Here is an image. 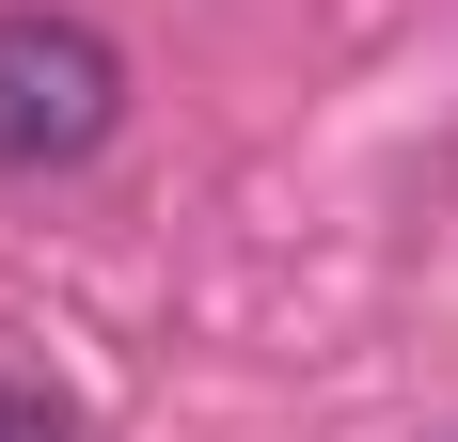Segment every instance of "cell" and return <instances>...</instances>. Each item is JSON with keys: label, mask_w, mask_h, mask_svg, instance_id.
<instances>
[{"label": "cell", "mask_w": 458, "mask_h": 442, "mask_svg": "<svg viewBox=\"0 0 458 442\" xmlns=\"http://www.w3.org/2000/svg\"><path fill=\"white\" fill-rule=\"evenodd\" d=\"M127 127V47L64 0H0V174H80Z\"/></svg>", "instance_id": "6da1fadb"}, {"label": "cell", "mask_w": 458, "mask_h": 442, "mask_svg": "<svg viewBox=\"0 0 458 442\" xmlns=\"http://www.w3.org/2000/svg\"><path fill=\"white\" fill-rule=\"evenodd\" d=\"M0 442H80V411L47 395V379H0Z\"/></svg>", "instance_id": "7a4b0ae2"}]
</instances>
